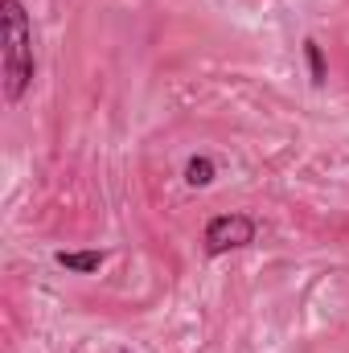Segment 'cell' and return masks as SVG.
Returning a JSON list of instances; mask_svg holds the SVG:
<instances>
[{"label":"cell","instance_id":"cell-2","mask_svg":"<svg viewBox=\"0 0 349 353\" xmlns=\"http://www.w3.org/2000/svg\"><path fill=\"white\" fill-rule=\"evenodd\" d=\"M255 218L251 214H218V218H210L206 222V234H201V243H206V255H226V251H243V247H251L255 243Z\"/></svg>","mask_w":349,"mask_h":353},{"label":"cell","instance_id":"cell-3","mask_svg":"<svg viewBox=\"0 0 349 353\" xmlns=\"http://www.w3.org/2000/svg\"><path fill=\"white\" fill-rule=\"evenodd\" d=\"M103 263H107V255H103V251H58V267L79 271V275H94Z\"/></svg>","mask_w":349,"mask_h":353},{"label":"cell","instance_id":"cell-4","mask_svg":"<svg viewBox=\"0 0 349 353\" xmlns=\"http://www.w3.org/2000/svg\"><path fill=\"white\" fill-rule=\"evenodd\" d=\"M210 181H214V161H210V157H193V161L185 165V185L206 189Z\"/></svg>","mask_w":349,"mask_h":353},{"label":"cell","instance_id":"cell-1","mask_svg":"<svg viewBox=\"0 0 349 353\" xmlns=\"http://www.w3.org/2000/svg\"><path fill=\"white\" fill-rule=\"evenodd\" d=\"M0 33H4V99L21 103L33 83V29L21 0H0Z\"/></svg>","mask_w":349,"mask_h":353},{"label":"cell","instance_id":"cell-5","mask_svg":"<svg viewBox=\"0 0 349 353\" xmlns=\"http://www.w3.org/2000/svg\"><path fill=\"white\" fill-rule=\"evenodd\" d=\"M304 58H308V74H312V87H325L329 70H325V54H321V46H317L312 37L304 41Z\"/></svg>","mask_w":349,"mask_h":353}]
</instances>
